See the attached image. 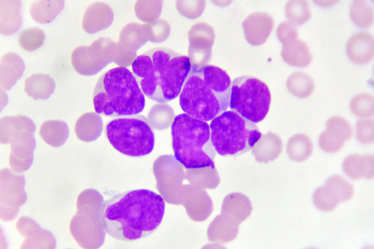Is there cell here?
Wrapping results in <instances>:
<instances>
[{
    "instance_id": "1",
    "label": "cell",
    "mask_w": 374,
    "mask_h": 249,
    "mask_svg": "<svg viewBox=\"0 0 374 249\" xmlns=\"http://www.w3.org/2000/svg\"><path fill=\"white\" fill-rule=\"evenodd\" d=\"M165 203L162 197L148 189H139L117 193L102 206L101 220L106 232L112 238L134 241L146 237L159 227Z\"/></svg>"
},
{
    "instance_id": "2",
    "label": "cell",
    "mask_w": 374,
    "mask_h": 249,
    "mask_svg": "<svg viewBox=\"0 0 374 249\" xmlns=\"http://www.w3.org/2000/svg\"><path fill=\"white\" fill-rule=\"evenodd\" d=\"M192 68L189 56L162 47L140 54L132 64V73L144 95L159 103L179 95Z\"/></svg>"
},
{
    "instance_id": "3",
    "label": "cell",
    "mask_w": 374,
    "mask_h": 249,
    "mask_svg": "<svg viewBox=\"0 0 374 249\" xmlns=\"http://www.w3.org/2000/svg\"><path fill=\"white\" fill-rule=\"evenodd\" d=\"M231 80L222 68L212 64L192 66L179 95L182 111L208 122L229 107Z\"/></svg>"
},
{
    "instance_id": "4",
    "label": "cell",
    "mask_w": 374,
    "mask_h": 249,
    "mask_svg": "<svg viewBox=\"0 0 374 249\" xmlns=\"http://www.w3.org/2000/svg\"><path fill=\"white\" fill-rule=\"evenodd\" d=\"M95 112L109 117L138 115L145 98L133 73L124 66L113 67L98 80L92 95Z\"/></svg>"
},
{
    "instance_id": "5",
    "label": "cell",
    "mask_w": 374,
    "mask_h": 249,
    "mask_svg": "<svg viewBox=\"0 0 374 249\" xmlns=\"http://www.w3.org/2000/svg\"><path fill=\"white\" fill-rule=\"evenodd\" d=\"M172 148L176 160L186 169H214L215 152L207 122L185 113L176 115L171 127Z\"/></svg>"
},
{
    "instance_id": "6",
    "label": "cell",
    "mask_w": 374,
    "mask_h": 249,
    "mask_svg": "<svg viewBox=\"0 0 374 249\" xmlns=\"http://www.w3.org/2000/svg\"><path fill=\"white\" fill-rule=\"evenodd\" d=\"M210 139L222 156H235L250 151L261 137L258 127L235 112L225 111L209 124Z\"/></svg>"
},
{
    "instance_id": "7",
    "label": "cell",
    "mask_w": 374,
    "mask_h": 249,
    "mask_svg": "<svg viewBox=\"0 0 374 249\" xmlns=\"http://www.w3.org/2000/svg\"><path fill=\"white\" fill-rule=\"evenodd\" d=\"M104 130L110 145L126 156L144 157L154 148V132L143 115L114 118L106 124Z\"/></svg>"
},
{
    "instance_id": "8",
    "label": "cell",
    "mask_w": 374,
    "mask_h": 249,
    "mask_svg": "<svg viewBox=\"0 0 374 249\" xmlns=\"http://www.w3.org/2000/svg\"><path fill=\"white\" fill-rule=\"evenodd\" d=\"M271 100L268 86L256 77L239 76L231 83L230 109L254 123H259L265 118Z\"/></svg>"
},
{
    "instance_id": "9",
    "label": "cell",
    "mask_w": 374,
    "mask_h": 249,
    "mask_svg": "<svg viewBox=\"0 0 374 249\" xmlns=\"http://www.w3.org/2000/svg\"><path fill=\"white\" fill-rule=\"evenodd\" d=\"M114 46L109 39L101 37L90 46L77 47L71 53L72 65L81 75H95L113 59Z\"/></svg>"
},
{
    "instance_id": "10",
    "label": "cell",
    "mask_w": 374,
    "mask_h": 249,
    "mask_svg": "<svg viewBox=\"0 0 374 249\" xmlns=\"http://www.w3.org/2000/svg\"><path fill=\"white\" fill-rule=\"evenodd\" d=\"M354 194V189L351 184L341 176L334 175L326 181L324 186L315 190L313 201L319 210L329 212L340 202L350 201Z\"/></svg>"
},
{
    "instance_id": "11",
    "label": "cell",
    "mask_w": 374,
    "mask_h": 249,
    "mask_svg": "<svg viewBox=\"0 0 374 249\" xmlns=\"http://www.w3.org/2000/svg\"><path fill=\"white\" fill-rule=\"evenodd\" d=\"M326 129L320 135L319 145L325 152L334 153L344 147L345 142L353 135L351 124L345 118L335 116L329 119Z\"/></svg>"
},
{
    "instance_id": "12",
    "label": "cell",
    "mask_w": 374,
    "mask_h": 249,
    "mask_svg": "<svg viewBox=\"0 0 374 249\" xmlns=\"http://www.w3.org/2000/svg\"><path fill=\"white\" fill-rule=\"evenodd\" d=\"M374 38L371 33L360 31L354 34L348 40L346 52L353 62L363 65L370 62L374 55Z\"/></svg>"
},
{
    "instance_id": "13",
    "label": "cell",
    "mask_w": 374,
    "mask_h": 249,
    "mask_svg": "<svg viewBox=\"0 0 374 249\" xmlns=\"http://www.w3.org/2000/svg\"><path fill=\"white\" fill-rule=\"evenodd\" d=\"M113 20V13L110 7L102 2H96L86 8L82 21L84 30L93 33L109 26Z\"/></svg>"
},
{
    "instance_id": "14",
    "label": "cell",
    "mask_w": 374,
    "mask_h": 249,
    "mask_svg": "<svg viewBox=\"0 0 374 249\" xmlns=\"http://www.w3.org/2000/svg\"><path fill=\"white\" fill-rule=\"evenodd\" d=\"M342 170L352 180L372 179L374 177V156L373 154H351L345 159Z\"/></svg>"
},
{
    "instance_id": "15",
    "label": "cell",
    "mask_w": 374,
    "mask_h": 249,
    "mask_svg": "<svg viewBox=\"0 0 374 249\" xmlns=\"http://www.w3.org/2000/svg\"><path fill=\"white\" fill-rule=\"evenodd\" d=\"M21 1H0V32L10 35L19 29L22 25Z\"/></svg>"
},
{
    "instance_id": "16",
    "label": "cell",
    "mask_w": 374,
    "mask_h": 249,
    "mask_svg": "<svg viewBox=\"0 0 374 249\" xmlns=\"http://www.w3.org/2000/svg\"><path fill=\"white\" fill-rule=\"evenodd\" d=\"M25 69L22 58L17 54L9 52L4 54L0 61L1 84L8 90L21 77Z\"/></svg>"
},
{
    "instance_id": "17",
    "label": "cell",
    "mask_w": 374,
    "mask_h": 249,
    "mask_svg": "<svg viewBox=\"0 0 374 249\" xmlns=\"http://www.w3.org/2000/svg\"><path fill=\"white\" fill-rule=\"evenodd\" d=\"M281 55L287 63L301 68L308 66L313 59L308 45L298 38L284 43Z\"/></svg>"
},
{
    "instance_id": "18",
    "label": "cell",
    "mask_w": 374,
    "mask_h": 249,
    "mask_svg": "<svg viewBox=\"0 0 374 249\" xmlns=\"http://www.w3.org/2000/svg\"><path fill=\"white\" fill-rule=\"evenodd\" d=\"M55 88L53 79L48 74H33L25 80L24 91L35 100L47 99L53 93Z\"/></svg>"
},
{
    "instance_id": "19",
    "label": "cell",
    "mask_w": 374,
    "mask_h": 249,
    "mask_svg": "<svg viewBox=\"0 0 374 249\" xmlns=\"http://www.w3.org/2000/svg\"><path fill=\"white\" fill-rule=\"evenodd\" d=\"M65 6L63 0H39L29 7V13L36 22L45 24L52 21L60 13Z\"/></svg>"
},
{
    "instance_id": "20",
    "label": "cell",
    "mask_w": 374,
    "mask_h": 249,
    "mask_svg": "<svg viewBox=\"0 0 374 249\" xmlns=\"http://www.w3.org/2000/svg\"><path fill=\"white\" fill-rule=\"evenodd\" d=\"M313 151L311 140L304 134H295L288 140L287 152L290 159L294 161H304L311 156Z\"/></svg>"
},
{
    "instance_id": "21",
    "label": "cell",
    "mask_w": 374,
    "mask_h": 249,
    "mask_svg": "<svg viewBox=\"0 0 374 249\" xmlns=\"http://www.w3.org/2000/svg\"><path fill=\"white\" fill-rule=\"evenodd\" d=\"M287 86L292 95L300 98H304L308 97L313 92L315 83L312 78L307 74L296 72L288 78Z\"/></svg>"
},
{
    "instance_id": "22",
    "label": "cell",
    "mask_w": 374,
    "mask_h": 249,
    "mask_svg": "<svg viewBox=\"0 0 374 249\" xmlns=\"http://www.w3.org/2000/svg\"><path fill=\"white\" fill-rule=\"evenodd\" d=\"M282 151L281 139L277 135L269 133L257 145V159L260 162H267L277 158Z\"/></svg>"
},
{
    "instance_id": "23",
    "label": "cell",
    "mask_w": 374,
    "mask_h": 249,
    "mask_svg": "<svg viewBox=\"0 0 374 249\" xmlns=\"http://www.w3.org/2000/svg\"><path fill=\"white\" fill-rule=\"evenodd\" d=\"M350 16L357 26L368 28L373 23L374 10L366 1L355 0L350 7Z\"/></svg>"
},
{
    "instance_id": "24",
    "label": "cell",
    "mask_w": 374,
    "mask_h": 249,
    "mask_svg": "<svg viewBox=\"0 0 374 249\" xmlns=\"http://www.w3.org/2000/svg\"><path fill=\"white\" fill-rule=\"evenodd\" d=\"M286 15L295 25H302L311 17V10L306 0H290L285 7Z\"/></svg>"
},
{
    "instance_id": "25",
    "label": "cell",
    "mask_w": 374,
    "mask_h": 249,
    "mask_svg": "<svg viewBox=\"0 0 374 249\" xmlns=\"http://www.w3.org/2000/svg\"><path fill=\"white\" fill-rule=\"evenodd\" d=\"M253 43H264L269 37L273 27V20L268 14L263 12L255 13L253 16Z\"/></svg>"
},
{
    "instance_id": "26",
    "label": "cell",
    "mask_w": 374,
    "mask_h": 249,
    "mask_svg": "<svg viewBox=\"0 0 374 249\" xmlns=\"http://www.w3.org/2000/svg\"><path fill=\"white\" fill-rule=\"evenodd\" d=\"M45 34L37 27H30L23 30L18 36V42L24 50L32 52L40 48L44 44Z\"/></svg>"
},
{
    "instance_id": "27",
    "label": "cell",
    "mask_w": 374,
    "mask_h": 249,
    "mask_svg": "<svg viewBox=\"0 0 374 249\" xmlns=\"http://www.w3.org/2000/svg\"><path fill=\"white\" fill-rule=\"evenodd\" d=\"M352 113L359 118L372 117L374 115V98L372 95L364 93L354 97L350 102Z\"/></svg>"
},
{
    "instance_id": "28",
    "label": "cell",
    "mask_w": 374,
    "mask_h": 249,
    "mask_svg": "<svg viewBox=\"0 0 374 249\" xmlns=\"http://www.w3.org/2000/svg\"><path fill=\"white\" fill-rule=\"evenodd\" d=\"M355 137L357 140L364 144L373 143V120H359L355 124Z\"/></svg>"
},
{
    "instance_id": "29",
    "label": "cell",
    "mask_w": 374,
    "mask_h": 249,
    "mask_svg": "<svg viewBox=\"0 0 374 249\" xmlns=\"http://www.w3.org/2000/svg\"><path fill=\"white\" fill-rule=\"evenodd\" d=\"M276 34L280 42L285 43L298 38L299 32L296 25L289 21H285L278 26Z\"/></svg>"
}]
</instances>
